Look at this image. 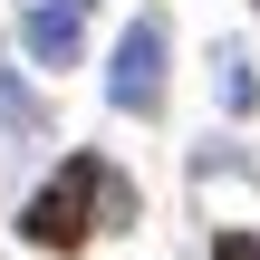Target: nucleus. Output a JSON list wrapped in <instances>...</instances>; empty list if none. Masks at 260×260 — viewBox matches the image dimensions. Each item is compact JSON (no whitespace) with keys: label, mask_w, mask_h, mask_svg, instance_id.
<instances>
[{"label":"nucleus","mask_w":260,"mask_h":260,"mask_svg":"<svg viewBox=\"0 0 260 260\" xmlns=\"http://www.w3.org/2000/svg\"><path fill=\"white\" fill-rule=\"evenodd\" d=\"M135 222V183L106 164V154H68L29 203H19V241L29 251H87V232H116Z\"/></svg>","instance_id":"1"},{"label":"nucleus","mask_w":260,"mask_h":260,"mask_svg":"<svg viewBox=\"0 0 260 260\" xmlns=\"http://www.w3.org/2000/svg\"><path fill=\"white\" fill-rule=\"evenodd\" d=\"M106 106L116 116H164V19L154 10L125 19V39L106 58Z\"/></svg>","instance_id":"2"},{"label":"nucleus","mask_w":260,"mask_h":260,"mask_svg":"<svg viewBox=\"0 0 260 260\" xmlns=\"http://www.w3.org/2000/svg\"><path fill=\"white\" fill-rule=\"evenodd\" d=\"M77 19H87V0H39V10L19 19V48H29L39 68H77Z\"/></svg>","instance_id":"3"},{"label":"nucleus","mask_w":260,"mask_h":260,"mask_svg":"<svg viewBox=\"0 0 260 260\" xmlns=\"http://www.w3.org/2000/svg\"><path fill=\"white\" fill-rule=\"evenodd\" d=\"M260 87H251V58H241V48H222V106H232V116H241V106H251Z\"/></svg>","instance_id":"4"},{"label":"nucleus","mask_w":260,"mask_h":260,"mask_svg":"<svg viewBox=\"0 0 260 260\" xmlns=\"http://www.w3.org/2000/svg\"><path fill=\"white\" fill-rule=\"evenodd\" d=\"M0 125H19V135H39V106H29V87H10V68H0Z\"/></svg>","instance_id":"5"},{"label":"nucleus","mask_w":260,"mask_h":260,"mask_svg":"<svg viewBox=\"0 0 260 260\" xmlns=\"http://www.w3.org/2000/svg\"><path fill=\"white\" fill-rule=\"evenodd\" d=\"M212 260H260V241H251V232H222V241H212Z\"/></svg>","instance_id":"6"},{"label":"nucleus","mask_w":260,"mask_h":260,"mask_svg":"<svg viewBox=\"0 0 260 260\" xmlns=\"http://www.w3.org/2000/svg\"><path fill=\"white\" fill-rule=\"evenodd\" d=\"M251 10H260V0H251Z\"/></svg>","instance_id":"7"}]
</instances>
